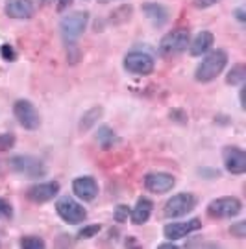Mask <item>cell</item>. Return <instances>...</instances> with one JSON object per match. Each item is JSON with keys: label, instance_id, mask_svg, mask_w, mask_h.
<instances>
[{"label": "cell", "instance_id": "603a6c76", "mask_svg": "<svg viewBox=\"0 0 246 249\" xmlns=\"http://www.w3.org/2000/svg\"><path fill=\"white\" fill-rule=\"evenodd\" d=\"M98 232H100V225H85L83 229H80L78 231V238L82 240H89V238H93V236H97Z\"/></svg>", "mask_w": 246, "mask_h": 249}, {"label": "cell", "instance_id": "5bb4252c", "mask_svg": "<svg viewBox=\"0 0 246 249\" xmlns=\"http://www.w3.org/2000/svg\"><path fill=\"white\" fill-rule=\"evenodd\" d=\"M72 192L83 201H93L98 196L97 179L91 176H80L72 181Z\"/></svg>", "mask_w": 246, "mask_h": 249}, {"label": "cell", "instance_id": "3957f363", "mask_svg": "<svg viewBox=\"0 0 246 249\" xmlns=\"http://www.w3.org/2000/svg\"><path fill=\"white\" fill-rule=\"evenodd\" d=\"M189 43H191L189 30L178 28V30H172V32H168V34L161 37V41H159V53L165 55V57H172V55L185 52L189 48Z\"/></svg>", "mask_w": 246, "mask_h": 249}, {"label": "cell", "instance_id": "30bf717a", "mask_svg": "<svg viewBox=\"0 0 246 249\" xmlns=\"http://www.w3.org/2000/svg\"><path fill=\"white\" fill-rule=\"evenodd\" d=\"M176 185V178L167 172H150L144 176V188L152 194H167Z\"/></svg>", "mask_w": 246, "mask_h": 249}, {"label": "cell", "instance_id": "5b68a950", "mask_svg": "<svg viewBox=\"0 0 246 249\" xmlns=\"http://www.w3.org/2000/svg\"><path fill=\"white\" fill-rule=\"evenodd\" d=\"M243 213V203L241 199L235 196H224L217 197L207 205V214L211 218L217 220H228V218H235L237 214Z\"/></svg>", "mask_w": 246, "mask_h": 249}, {"label": "cell", "instance_id": "7c38bea8", "mask_svg": "<svg viewBox=\"0 0 246 249\" xmlns=\"http://www.w3.org/2000/svg\"><path fill=\"white\" fill-rule=\"evenodd\" d=\"M222 160L224 168L233 176H241L246 172V153L239 146H226L222 150Z\"/></svg>", "mask_w": 246, "mask_h": 249}, {"label": "cell", "instance_id": "277c9868", "mask_svg": "<svg viewBox=\"0 0 246 249\" xmlns=\"http://www.w3.org/2000/svg\"><path fill=\"white\" fill-rule=\"evenodd\" d=\"M9 166L17 174L30 179H43L46 176V166L43 164V160L32 155H15L9 159Z\"/></svg>", "mask_w": 246, "mask_h": 249}, {"label": "cell", "instance_id": "52a82bcc", "mask_svg": "<svg viewBox=\"0 0 246 249\" xmlns=\"http://www.w3.org/2000/svg\"><path fill=\"white\" fill-rule=\"evenodd\" d=\"M198 203V199L191 192H180L172 196L170 199H167V203L163 207V214L167 218H182L187 216L189 213H193L194 207Z\"/></svg>", "mask_w": 246, "mask_h": 249}, {"label": "cell", "instance_id": "f546056e", "mask_svg": "<svg viewBox=\"0 0 246 249\" xmlns=\"http://www.w3.org/2000/svg\"><path fill=\"white\" fill-rule=\"evenodd\" d=\"M235 17H237L239 22H245V20H246V11H245V8L235 9Z\"/></svg>", "mask_w": 246, "mask_h": 249}, {"label": "cell", "instance_id": "6da1fadb", "mask_svg": "<svg viewBox=\"0 0 246 249\" xmlns=\"http://www.w3.org/2000/svg\"><path fill=\"white\" fill-rule=\"evenodd\" d=\"M226 65H228V53L224 50H220V48L211 50L202 59V63L196 67L194 80L198 83H209V81H213L217 76H220L224 72Z\"/></svg>", "mask_w": 246, "mask_h": 249}, {"label": "cell", "instance_id": "d4e9b609", "mask_svg": "<svg viewBox=\"0 0 246 249\" xmlns=\"http://www.w3.org/2000/svg\"><path fill=\"white\" fill-rule=\"evenodd\" d=\"M15 146V135L13 133H0V151H8Z\"/></svg>", "mask_w": 246, "mask_h": 249}, {"label": "cell", "instance_id": "1f68e13d", "mask_svg": "<svg viewBox=\"0 0 246 249\" xmlns=\"http://www.w3.org/2000/svg\"><path fill=\"white\" fill-rule=\"evenodd\" d=\"M60 4H58V8L60 9H65V8H69L70 4H72V0H58Z\"/></svg>", "mask_w": 246, "mask_h": 249}, {"label": "cell", "instance_id": "9c48e42d", "mask_svg": "<svg viewBox=\"0 0 246 249\" xmlns=\"http://www.w3.org/2000/svg\"><path fill=\"white\" fill-rule=\"evenodd\" d=\"M13 115L19 120V124L22 125L24 129L34 131L41 125V115L35 109V106L30 100H17L13 104Z\"/></svg>", "mask_w": 246, "mask_h": 249}, {"label": "cell", "instance_id": "d6a6232c", "mask_svg": "<svg viewBox=\"0 0 246 249\" xmlns=\"http://www.w3.org/2000/svg\"><path fill=\"white\" fill-rule=\"evenodd\" d=\"M41 4H48V2H52V0H39Z\"/></svg>", "mask_w": 246, "mask_h": 249}, {"label": "cell", "instance_id": "7402d4cb", "mask_svg": "<svg viewBox=\"0 0 246 249\" xmlns=\"http://www.w3.org/2000/svg\"><path fill=\"white\" fill-rule=\"evenodd\" d=\"M20 248L24 249H44L46 248V244H44L43 238H39V236H24L22 240H20Z\"/></svg>", "mask_w": 246, "mask_h": 249}, {"label": "cell", "instance_id": "cb8c5ba5", "mask_svg": "<svg viewBox=\"0 0 246 249\" xmlns=\"http://www.w3.org/2000/svg\"><path fill=\"white\" fill-rule=\"evenodd\" d=\"M13 218V207L8 199L0 197V220H11Z\"/></svg>", "mask_w": 246, "mask_h": 249}, {"label": "cell", "instance_id": "f1b7e54d", "mask_svg": "<svg viewBox=\"0 0 246 249\" xmlns=\"http://www.w3.org/2000/svg\"><path fill=\"white\" fill-rule=\"evenodd\" d=\"M2 57H4L6 61H13V59H15V52H13V48L9 45L2 46Z\"/></svg>", "mask_w": 246, "mask_h": 249}, {"label": "cell", "instance_id": "4dcf8cb0", "mask_svg": "<svg viewBox=\"0 0 246 249\" xmlns=\"http://www.w3.org/2000/svg\"><path fill=\"white\" fill-rule=\"evenodd\" d=\"M159 248H161V249H178V246H176V244L172 240H168L167 244H161Z\"/></svg>", "mask_w": 246, "mask_h": 249}, {"label": "cell", "instance_id": "44dd1931", "mask_svg": "<svg viewBox=\"0 0 246 249\" xmlns=\"http://www.w3.org/2000/svg\"><path fill=\"white\" fill-rule=\"evenodd\" d=\"M245 80H246L245 65H235V67H231V71H229L228 76H226V83H228V85H243Z\"/></svg>", "mask_w": 246, "mask_h": 249}, {"label": "cell", "instance_id": "ac0fdd59", "mask_svg": "<svg viewBox=\"0 0 246 249\" xmlns=\"http://www.w3.org/2000/svg\"><path fill=\"white\" fill-rule=\"evenodd\" d=\"M213 43H215L213 34L207 32V30H204V32H200V34H198V36L194 37L193 41L189 43V52H191V55L198 57V55H202V53L209 52Z\"/></svg>", "mask_w": 246, "mask_h": 249}, {"label": "cell", "instance_id": "d6986e66", "mask_svg": "<svg viewBox=\"0 0 246 249\" xmlns=\"http://www.w3.org/2000/svg\"><path fill=\"white\" fill-rule=\"evenodd\" d=\"M102 115H104V109H102L100 106L93 107V109H89L87 113L82 116L78 129H80V131H89V129H91L93 125L98 124V120L102 118Z\"/></svg>", "mask_w": 246, "mask_h": 249}, {"label": "cell", "instance_id": "e0dca14e", "mask_svg": "<svg viewBox=\"0 0 246 249\" xmlns=\"http://www.w3.org/2000/svg\"><path fill=\"white\" fill-rule=\"evenodd\" d=\"M143 13L148 18L154 26H163L168 20V11L165 6H161L158 2H146L143 4Z\"/></svg>", "mask_w": 246, "mask_h": 249}, {"label": "cell", "instance_id": "83f0119b", "mask_svg": "<svg viewBox=\"0 0 246 249\" xmlns=\"http://www.w3.org/2000/svg\"><path fill=\"white\" fill-rule=\"evenodd\" d=\"M220 0H194V8L198 9H207L211 6H215V4H219Z\"/></svg>", "mask_w": 246, "mask_h": 249}, {"label": "cell", "instance_id": "ba28073f", "mask_svg": "<svg viewBox=\"0 0 246 249\" xmlns=\"http://www.w3.org/2000/svg\"><path fill=\"white\" fill-rule=\"evenodd\" d=\"M154 67H156V61L146 52L135 50V52L126 53V57H124V71L133 76H148L154 72Z\"/></svg>", "mask_w": 246, "mask_h": 249}, {"label": "cell", "instance_id": "8fae6325", "mask_svg": "<svg viewBox=\"0 0 246 249\" xmlns=\"http://www.w3.org/2000/svg\"><path fill=\"white\" fill-rule=\"evenodd\" d=\"M58 194H60V183L58 181H41V183L32 185L26 190L28 199L39 205L46 203V201H52Z\"/></svg>", "mask_w": 246, "mask_h": 249}, {"label": "cell", "instance_id": "2e32d148", "mask_svg": "<svg viewBox=\"0 0 246 249\" xmlns=\"http://www.w3.org/2000/svg\"><path fill=\"white\" fill-rule=\"evenodd\" d=\"M152 209H154V203L148 197H139L135 207L130 209V220H132L133 225H143V223L148 222Z\"/></svg>", "mask_w": 246, "mask_h": 249}, {"label": "cell", "instance_id": "4fadbf2b", "mask_svg": "<svg viewBox=\"0 0 246 249\" xmlns=\"http://www.w3.org/2000/svg\"><path fill=\"white\" fill-rule=\"evenodd\" d=\"M198 229H202V222H200L198 218H193V220H187V222L167 223L165 229H163V234H165V238L176 242V240L185 238V236L191 234V232L198 231Z\"/></svg>", "mask_w": 246, "mask_h": 249}, {"label": "cell", "instance_id": "4316f807", "mask_svg": "<svg viewBox=\"0 0 246 249\" xmlns=\"http://www.w3.org/2000/svg\"><path fill=\"white\" fill-rule=\"evenodd\" d=\"M229 232L235 236V238H245L246 236V222H237V223H233L231 227H229Z\"/></svg>", "mask_w": 246, "mask_h": 249}, {"label": "cell", "instance_id": "ffe728a7", "mask_svg": "<svg viewBox=\"0 0 246 249\" xmlns=\"http://www.w3.org/2000/svg\"><path fill=\"white\" fill-rule=\"evenodd\" d=\"M97 141L98 144L104 148V150H109L115 142H117V135L111 127H107V125H100L97 131Z\"/></svg>", "mask_w": 246, "mask_h": 249}, {"label": "cell", "instance_id": "9a60e30c", "mask_svg": "<svg viewBox=\"0 0 246 249\" xmlns=\"http://www.w3.org/2000/svg\"><path fill=\"white\" fill-rule=\"evenodd\" d=\"M4 11L11 18H32L35 13V6L32 0H8Z\"/></svg>", "mask_w": 246, "mask_h": 249}, {"label": "cell", "instance_id": "836d02e7", "mask_svg": "<svg viewBox=\"0 0 246 249\" xmlns=\"http://www.w3.org/2000/svg\"><path fill=\"white\" fill-rule=\"evenodd\" d=\"M100 2H102V4H105V2H111V0H100Z\"/></svg>", "mask_w": 246, "mask_h": 249}, {"label": "cell", "instance_id": "8992f818", "mask_svg": "<svg viewBox=\"0 0 246 249\" xmlns=\"http://www.w3.org/2000/svg\"><path fill=\"white\" fill-rule=\"evenodd\" d=\"M56 213H58V216L62 218L63 222L72 223V225L83 223L85 218H87V211L83 209V205L69 196H63L56 201Z\"/></svg>", "mask_w": 246, "mask_h": 249}, {"label": "cell", "instance_id": "7a4b0ae2", "mask_svg": "<svg viewBox=\"0 0 246 249\" xmlns=\"http://www.w3.org/2000/svg\"><path fill=\"white\" fill-rule=\"evenodd\" d=\"M87 24H89L87 11H72V13H67L62 18V22H60V30H62V36L65 39V43L70 45V43L78 41L80 37L83 36Z\"/></svg>", "mask_w": 246, "mask_h": 249}, {"label": "cell", "instance_id": "484cf974", "mask_svg": "<svg viewBox=\"0 0 246 249\" xmlns=\"http://www.w3.org/2000/svg\"><path fill=\"white\" fill-rule=\"evenodd\" d=\"M128 216H130V207L128 205H119L117 209H115V222L117 223H124L128 220Z\"/></svg>", "mask_w": 246, "mask_h": 249}]
</instances>
